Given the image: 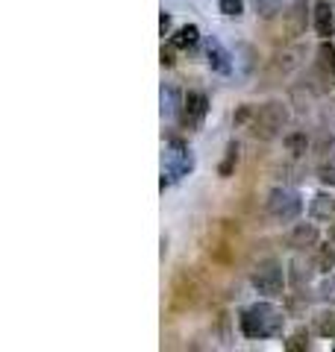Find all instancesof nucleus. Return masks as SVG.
I'll return each instance as SVG.
<instances>
[{"label":"nucleus","instance_id":"1","mask_svg":"<svg viewBox=\"0 0 335 352\" xmlns=\"http://www.w3.org/2000/svg\"><path fill=\"white\" fill-rule=\"evenodd\" d=\"M283 323H285V317L268 302L250 305L241 314V332L247 338H271V335H277L279 329H283Z\"/></svg>","mask_w":335,"mask_h":352},{"label":"nucleus","instance_id":"2","mask_svg":"<svg viewBox=\"0 0 335 352\" xmlns=\"http://www.w3.org/2000/svg\"><path fill=\"white\" fill-rule=\"evenodd\" d=\"M285 124H288V106L279 103V100H271V103H265L256 112V118H253V135L262 138V141H271V138L279 135V129H285Z\"/></svg>","mask_w":335,"mask_h":352},{"label":"nucleus","instance_id":"3","mask_svg":"<svg viewBox=\"0 0 335 352\" xmlns=\"http://www.w3.org/2000/svg\"><path fill=\"white\" fill-rule=\"evenodd\" d=\"M253 288L265 296H279L285 288V270L279 261H262L253 270Z\"/></svg>","mask_w":335,"mask_h":352},{"label":"nucleus","instance_id":"4","mask_svg":"<svg viewBox=\"0 0 335 352\" xmlns=\"http://www.w3.org/2000/svg\"><path fill=\"white\" fill-rule=\"evenodd\" d=\"M300 208H303L300 197L288 188H277V191H271V197H268V212H271L277 220H283V223L294 220L300 214Z\"/></svg>","mask_w":335,"mask_h":352},{"label":"nucleus","instance_id":"5","mask_svg":"<svg viewBox=\"0 0 335 352\" xmlns=\"http://www.w3.org/2000/svg\"><path fill=\"white\" fill-rule=\"evenodd\" d=\"M206 106H209V100H206V94H200V91H188L186 94V100H182V126H188V129H194L203 120V115H206Z\"/></svg>","mask_w":335,"mask_h":352},{"label":"nucleus","instance_id":"6","mask_svg":"<svg viewBox=\"0 0 335 352\" xmlns=\"http://www.w3.org/2000/svg\"><path fill=\"white\" fill-rule=\"evenodd\" d=\"M318 241V229H315V223H294L288 229V235H285V244L291 247V250H306V247H312Z\"/></svg>","mask_w":335,"mask_h":352},{"label":"nucleus","instance_id":"7","mask_svg":"<svg viewBox=\"0 0 335 352\" xmlns=\"http://www.w3.org/2000/svg\"><path fill=\"white\" fill-rule=\"evenodd\" d=\"M315 30L321 38H329L332 30H335V15H332V6L327 3V0H321V3L315 6Z\"/></svg>","mask_w":335,"mask_h":352},{"label":"nucleus","instance_id":"8","mask_svg":"<svg viewBox=\"0 0 335 352\" xmlns=\"http://www.w3.org/2000/svg\"><path fill=\"white\" fill-rule=\"evenodd\" d=\"M312 214H315L318 220L335 217V200L329 194H315V197H312Z\"/></svg>","mask_w":335,"mask_h":352},{"label":"nucleus","instance_id":"9","mask_svg":"<svg viewBox=\"0 0 335 352\" xmlns=\"http://www.w3.org/2000/svg\"><path fill=\"white\" fill-rule=\"evenodd\" d=\"M315 332L321 338H335V308H323L315 314Z\"/></svg>","mask_w":335,"mask_h":352},{"label":"nucleus","instance_id":"10","mask_svg":"<svg viewBox=\"0 0 335 352\" xmlns=\"http://www.w3.org/2000/svg\"><path fill=\"white\" fill-rule=\"evenodd\" d=\"M318 68L327 74V76H335V47L323 38L321 47H318Z\"/></svg>","mask_w":335,"mask_h":352},{"label":"nucleus","instance_id":"11","mask_svg":"<svg viewBox=\"0 0 335 352\" xmlns=\"http://www.w3.org/2000/svg\"><path fill=\"white\" fill-rule=\"evenodd\" d=\"M197 38H200V30L194 27V24H188V27H180L171 41H174V47L186 50V47H194V44H197Z\"/></svg>","mask_w":335,"mask_h":352},{"label":"nucleus","instance_id":"12","mask_svg":"<svg viewBox=\"0 0 335 352\" xmlns=\"http://www.w3.org/2000/svg\"><path fill=\"white\" fill-rule=\"evenodd\" d=\"M285 150H288L294 159L306 156V150H309V138H306V132H291V135H285Z\"/></svg>","mask_w":335,"mask_h":352},{"label":"nucleus","instance_id":"13","mask_svg":"<svg viewBox=\"0 0 335 352\" xmlns=\"http://www.w3.org/2000/svg\"><path fill=\"white\" fill-rule=\"evenodd\" d=\"M318 179L323 185H329V188H335V153H327V156L321 159V164H318Z\"/></svg>","mask_w":335,"mask_h":352},{"label":"nucleus","instance_id":"14","mask_svg":"<svg viewBox=\"0 0 335 352\" xmlns=\"http://www.w3.org/2000/svg\"><path fill=\"white\" fill-rule=\"evenodd\" d=\"M303 30H306V9H303V3H294L288 12V32L297 36V32H303Z\"/></svg>","mask_w":335,"mask_h":352},{"label":"nucleus","instance_id":"15","mask_svg":"<svg viewBox=\"0 0 335 352\" xmlns=\"http://www.w3.org/2000/svg\"><path fill=\"white\" fill-rule=\"evenodd\" d=\"M235 162H239V144H230V147H226L224 162H221V176H230L233 168H235Z\"/></svg>","mask_w":335,"mask_h":352},{"label":"nucleus","instance_id":"16","mask_svg":"<svg viewBox=\"0 0 335 352\" xmlns=\"http://www.w3.org/2000/svg\"><path fill=\"white\" fill-rule=\"evenodd\" d=\"M332 264H335V252L329 250V244H327V247H321L318 258H315V267L327 273V270H332Z\"/></svg>","mask_w":335,"mask_h":352},{"label":"nucleus","instance_id":"17","mask_svg":"<svg viewBox=\"0 0 335 352\" xmlns=\"http://www.w3.org/2000/svg\"><path fill=\"white\" fill-rule=\"evenodd\" d=\"M241 9H244V3H241V0H221V12H224L226 18H235V15H241Z\"/></svg>","mask_w":335,"mask_h":352},{"label":"nucleus","instance_id":"18","mask_svg":"<svg viewBox=\"0 0 335 352\" xmlns=\"http://www.w3.org/2000/svg\"><path fill=\"white\" fill-rule=\"evenodd\" d=\"M294 282L297 285H303V279L309 282V276H312V264H303V261H294Z\"/></svg>","mask_w":335,"mask_h":352},{"label":"nucleus","instance_id":"19","mask_svg":"<svg viewBox=\"0 0 335 352\" xmlns=\"http://www.w3.org/2000/svg\"><path fill=\"white\" fill-rule=\"evenodd\" d=\"M306 340H309V338H306L303 332H297L294 338H291V340H288V344H285V346H288L291 352H300V349H306Z\"/></svg>","mask_w":335,"mask_h":352},{"label":"nucleus","instance_id":"20","mask_svg":"<svg viewBox=\"0 0 335 352\" xmlns=\"http://www.w3.org/2000/svg\"><path fill=\"white\" fill-rule=\"evenodd\" d=\"M162 65H168V68H171V65H174V53H171V50H162Z\"/></svg>","mask_w":335,"mask_h":352},{"label":"nucleus","instance_id":"21","mask_svg":"<svg viewBox=\"0 0 335 352\" xmlns=\"http://www.w3.org/2000/svg\"><path fill=\"white\" fill-rule=\"evenodd\" d=\"M329 241L335 244V217H332V223H329Z\"/></svg>","mask_w":335,"mask_h":352}]
</instances>
